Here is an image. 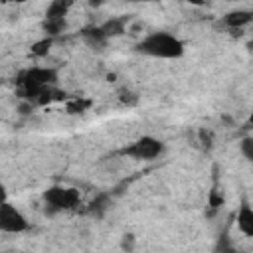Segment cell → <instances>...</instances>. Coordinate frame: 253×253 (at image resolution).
Instances as JSON below:
<instances>
[{
	"label": "cell",
	"instance_id": "9",
	"mask_svg": "<svg viewBox=\"0 0 253 253\" xmlns=\"http://www.w3.org/2000/svg\"><path fill=\"white\" fill-rule=\"evenodd\" d=\"M99 30L103 32V36L107 40L117 38V36H123L125 34V18H109V20H105L99 26Z\"/></svg>",
	"mask_w": 253,
	"mask_h": 253
},
{
	"label": "cell",
	"instance_id": "2",
	"mask_svg": "<svg viewBox=\"0 0 253 253\" xmlns=\"http://www.w3.org/2000/svg\"><path fill=\"white\" fill-rule=\"evenodd\" d=\"M57 81V69L53 67H42V65H34L30 69H26L20 75V85L24 89L26 99L32 97L36 91L43 89V87H53Z\"/></svg>",
	"mask_w": 253,
	"mask_h": 253
},
{
	"label": "cell",
	"instance_id": "4",
	"mask_svg": "<svg viewBox=\"0 0 253 253\" xmlns=\"http://www.w3.org/2000/svg\"><path fill=\"white\" fill-rule=\"evenodd\" d=\"M45 200V211L57 213L61 210H71L79 204V192L75 188H65V186H51L43 194Z\"/></svg>",
	"mask_w": 253,
	"mask_h": 253
},
{
	"label": "cell",
	"instance_id": "19",
	"mask_svg": "<svg viewBox=\"0 0 253 253\" xmlns=\"http://www.w3.org/2000/svg\"><path fill=\"white\" fill-rule=\"evenodd\" d=\"M6 198H8V192H6V186H4V184H2V180H0V204L8 202Z\"/></svg>",
	"mask_w": 253,
	"mask_h": 253
},
{
	"label": "cell",
	"instance_id": "3",
	"mask_svg": "<svg viewBox=\"0 0 253 253\" xmlns=\"http://www.w3.org/2000/svg\"><path fill=\"white\" fill-rule=\"evenodd\" d=\"M162 152H164V142L156 136H150V134L136 138L134 142H130L128 146H125L121 150L123 156H128L132 160H154Z\"/></svg>",
	"mask_w": 253,
	"mask_h": 253
},
{
	"label": "cell",
	"instance_id": "1",
	"mask_svg": "<svg viewBox=\"0 0 253 253\" xmlns=\"http://www.w3.org/2000/svg\"><path fill=\"white\" fill-rule=\"evenodd\" d=\"M136 51L148 57H156V59H178L184 55L186 47L178 36L158 30V32H150L148 36H144L136 43Z\"/></svg>",
	"mask_w": 253,
	"mask_h": 253
},
{
	"label": "cell",
	"instance_id": "5",
	"mask_svg": "<svg viewBox=\"0 0 253 253\" xmlns=\"http://www.w3.org/2000/svg\"><path fill=\"white\" fill-rule=\"evenodd\" d=\"M30 227L26 215L10 202L0 204V231L2 233H22Z\"/></svg>",
	"mask_w": 253,
	"mask_h": 253
},
{
	"label": "cell",
	"instance_id": "7",
	"mask_svg": "<svg viewBox=\"0 0 253 253\" xmlns=\"http://www.w3.org/2000/svg\"><path fill=\"white\" fill-rule=\"evenodd\" d=\"M81 38H83V42L89 45V47H93V49H103L105 45H107V38L103 36V32L99 30V26H89V28H83L81 30Z\"/></svg>",
	"mask_w": 253,
	"mask_h": 253
},
{
	"label": "cell",
	"instance_id": "6",
	"mask_svg": "<svg viewBox=\"0 0 253 253\" xmlns=\"http://www.w3.org/2000/svg\"><path fill=\"white\" fill-rule=\"evenodd\" d=\"M237 229L245 237H253V210H251L249 202H243L237 211Z\"/></svg>",
	"mask_w": 253,
	"mask_h": 253
},
{
	"label": "cell",
	"instance_id": "17",
	"mask_svg": "<svg viewBox=\"0 0 253 253\" xmlns=\"http://www.w3.org/2000/svg\"><path fill=\"white\" fill-rule=\"evenodd\" d=\"M223 194L221 192H217V190H211L210 192V208H213V210H217L219 206H223Z\"/></svg>",
	"mask_w": 253,
	"mask_h": 253
},
{
	"label": "cell",
	"instance_id": "14",
	"mask_svg": "<svg viewBox=\"0 0 253 253\" xmlns=\"http://www.w3.org/2000/svg\"><path fill=\"white\" fill-rule=\"evenodd\" d=\"M89 107H91V101H87V99H73V101L67 103L65 109H67V113L77 115V113H85Z\"/></svg>",
	"mask_w": 253,
	"mask_h": 253
},
{
	"label": "cell",
	"instance_id": "10",
	"mask_svg": "<svg viewBox=\"0 0 253 253\" xmlns=\"http://www.w3.org/2000/svg\"><path fill=\"white\" fill-rule=\"evenodd\" d=\"M67 28V18H43L42 30L45 32V38H55Z\"/></svg>",
	"mask_w": 253,
	"mask_h": 253
},
{
	"label": "cell",
	"instance_id": "16",
	"mask_svg": "<svg viewBox=\"0 0 253 253\" xmlns=\"http://www.w3.org/2000/svg\"><path fill=\"white\" fill-rule=\"evenodd\" d=\"M134 247H136V237H134L132 233H125V235L121 237V249H123L125 253H132Z\"/></svg>",
	"mask_w": 253,
	"mask_h": 253
},
{
	"label": "cell",
	"instance_id": "15",
	"mask_svg": "<svg viewBox=\"0 0 253 253\" xmlns=\"http://www.w3.org/2000/svg\"><path fill=\"white\" fill-rule=\"evenodd\" d=\"M239 150H241L245 160H253V138L251 136H243L241 142H239Z\"/></svg>",
	"mask_w": 253,
	"mask_h": 253
},
{
	"label": "cell",
	"instance_id": "18",
	"mask_svg": "<svg viewBox=\"0 0 253 253\" xmlns=\"http://www.w3.org/2000/svg\"><path fill=\"white\" fill-rule=\"evenodd\" d=\"M18 113H20V115H32V113H34V103H30L28 99H24V101L20 103V107H18Z\"/></svg>",
	"mask_w": 253,
	"mask_h": 253
},
{
	"label": "cell",
	"instance_id": "13",
	"mask_svg": "<svg viewBox=\"0 0 253 253\" xmlns=\"http://www.w3.org/2000/svg\"><path fill=\"white\" fill-rule=\"evenodd\" d=\"M67 8H69L67 2H59V0H55V2H51V4L47 6L43 18H65V16H67Z\"/></svg>",
	"mask_w": 253,
	"mask_h": 253
},
{
	"label": "cell",
	"instance_id": "8",
	"mask_svg": "<svg viewBox=\"0 0 253 253\" xmlns=\"http://www.w3.org/2000/svg\"><path fill=\"white\" fill-rule=\"evenodd\" d=\"M251 20H253V14L249 10H231L223 16L225 26H229L231 30H239V28L247 26Z\"/></svg>",
	"mask_w": 253,
	"mask_h": 253
},
{
	"label": "cell",
	"instance_id": "12",
	"mask_svg": "<svg viewBox=\"0 0 253 253\" xmlns=\"http://www.w3.org/2000/svg\"><path fill=\"white\" fill-rule=\"evenodd\" d=\"M51 45H53V38H42V40H38V42L32 43L30 51H32L34 57H45L49 53Z\"/></svg>",
	"mask_w": 253,
	"mask_h": 253
},
{
	"label": "cell",
	"instance_id": "11",
	"mask_svg": "<svg viewBox=\"0 0 253 253\" xmlns=\"http://www.w3.org/2000/svg\"><path fill=\"white\" fill-rule=\"evenodd\" d=\"M109 206H111L109 196H107V194H99V196L89 204V213L95 215V217H103V215L107 213Z\"/></svg>",
	"mask_w": 253,
	"mask_h": 253
}]
</instances>
